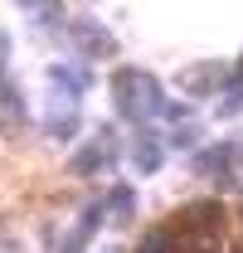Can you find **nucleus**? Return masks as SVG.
Segmentation results:
<instances>
[{
  "mask_svg": "<svg viewBox=\"0 0 243 253\" xmlns=\"http://www.w3.org/2000/svg\"><path fill=\"white\" fill-rule=\"evenodd\" d=\"M161 166V146H141V170H156Z\"/></svg>",
  "mask_w": 243,
  "mask_h": 253,
  "instance_id": "9d476101",
  "label": "nucleus"
},
{
  "mask_svg": "<svg viewBox=\"0 0 243 253\" xmlns=\"http://www.w3.org/2000/svg\"><path fill=\"white\" fill-rule=\"evenodd\" d=\"M229 156H234V146H214L200 156V170H229Z\"/></svg>",
  "mask_w": 243,
  "mask_h": 253,
  "instance_id": "20e7f679",
  "label": "nucleus"
},
{
  "mask_svg": "<svg viewBox=\"0 0 243 253\" xmlns=\"http://www.w3.org/2000/svg\"><path fill=\"white\" fill-rule=\"evenodd\" d=\"M49 131H54V136H73V131H78V117H63V122H49Z\"/></svg>",
  "mask_w": 243,
  "mask_h": 253,
  "instance_id": "1a4fd4ad",
  "label": "nucleus"
},
{
  "mask_svg": "<svg viewBox=\"0 0 243 253\" xmlns=\"http://www.w3.org/2000/svg\"><path fill=\"white\" fill-rule=\"evenodd\" d=\"M5 49H10V44H5V34H0V63H5Z\"/></svg>",
  "mask_w": 243,
  "mask_h": 253,
  "instance_id": "f8f14e48",
  "label": "nucleus"
},
{
  "mask_svg": "<svg viewBox=\"0 0 243 253\" xmlns=\"http://www.w3.org/2000/svg\"><path fill=\"white\" fill-rule=\"evenodd\" d=\"M161 112H165V122H180V117H190V107H185V102H161Z\"/></svg>",
  "mask_w": 243,
  "mask_h": 253,
  "instance_id": "6e6552de",
  "label": "nucleus"
},
{
  "mask_svg": "<svg viewBox=\"0 0 243 253\" xmlns=\"http://www.w3.org/2000/svg\"><path fill=\"white\" fill-rule=\"evenodd\" d=\"M0 107H5L10 117H20V112H25V102H20V93H15V88H10L5 78H0Z\"/></svg>",
  "mask_w": 243,
  "mask_h": 253,
  "instance_id": "39448f33",
  "label": "nucleus"
},
{
  "mask_svg": "<svg viewBox=\"0 0 243 253\" xmlns=\"http://www.w3.org/2000/svg\"><path fill=\"white\" fill-rule=\"evenodd\" d=\"M112 210H117V214H131V190H126V185L112 190Z\"/></svg>",
  "mask_w": 243,
  "mask_h": 253,
  "instance_id": "0eeeda50",
  "label": "nucleus"
},
{
  "mask_svg": "<svg viewBox=\"0 0 243 253\" xmlns=\"http://www.w3.org/2000/svg\"><path fill=\"white\" fill-rule=\"evenodd\" d=\"M73 166H78V170H102V166H107V156H102V146H88Z\"/></svg>",
  "mask_w": 243,
  "mask_h": 253,
  "instance_id": "423d86ee",
  "label": "nucleus"
},
{
  "mask_svg": "<svg viewBox=\"0 0 243 253\" xmlns=\"http://www.w3.org/2000/svg\"><path fill=\"white\" fill-rule=\"evenodd\" d=\"M83 244H88V229H78V234L68 239V249H63V253H83Z\"/></svg>",
  "mask_w": 243,
  "mask_h": 253,
  "instance_id": "9b49d317",
  "label": "nucleus"
},
{
  "mask_svg": "<svg viewBox=\"0 0 243 253\" xmlns=\"http://www.w3.org/2000/svg\"><path fill=\"white\" fill-rule=\"evenodd\" d=\"M112 97H117L122 122H151L161 112V88H156L151 73H136V68H122L117 83H112Z\"/></svg>",
  "mask_w": 243,
  "mask_h": 253,
  "instance_id": "f257e3e1",
  "label": "nucleus"
},
{
  "mask_svg": "<svg viewBox=\"0 0 243 253\" xmlns=\"http://www.w3.org/2000/svg\"><path fill=\"white\" fill-rule=\"evenodd\" d=\"M224 78H229V73H224L219 63H200V68L185 73V88H190V93H214V88H224Z\"/></svg>",
  "mask_w": 243,
  "mask_h": 253,
  "instance_id": "f03ea898",
  "label": "nucleus"
},
{
  "mask_svg": "<svg viewBox=\"0 0 243 253\" xmlns=\"http://www.w3.org/2000/svg\"><path fill=\"white\" fill-rule=\"evenodd\" d=\"M78 39H83V49H88V54H112V39L97 30V25H78Z\"/></svg>",
  "mask_w": 243,
  "mask_h": 253,
  "instance_id": "7ed1b4c3",
  "label": "nucleus"
}]
</instances>
